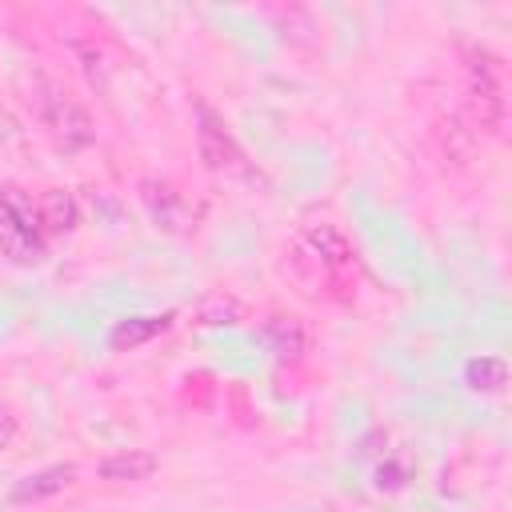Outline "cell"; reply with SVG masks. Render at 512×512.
<instances>
[{"label": "cell", "instance_id": "1", "mask_svg": "<svg viewBox=\"0 0 512 512\" xmlns=\"http://www.w3.org/2000/svg\"><path fill=\"white\" fill-rule=\"evenodd\" d=\"M0 256L20 268L44 260V232L36 220V204L16 184H0Z\"/></svg>", "mask_w": 512, "mask_h": 512}, {"label": "cell", "instance_id": "2", "mask_svg": "<svg viewBox=\"0 0 512 512\" xmlns=\"http://www.w3.org/2000/svg\"><path fill=\"white\" fill-rule=\"evenodd\" d=\"M36 112H40V120H44V128L52 132V140L60 144V148H84V144H92V116L60 88V84H52V80H44L40 76V96H36Z\"/></svg>", "mask_w": 512, "mask_h": 512}, {"label": "cell", "instance_id": "3", "mask_svg": "<svg viewBox=\"0 0 512 512\" xmlns=\"http://www.w3.org/2000/svg\"><path fill=\"white\" fill-rule=\"evenodd\" d=\"M196 148H200V160H204L212 172H240V168H244L240 144L232 140L228 124H224L204 100H196Z\"/></svg>", "mask_w": 512, "mask_h": 512}, {"label": "cell", "instance_id": "4", "mask_svg": "<svg viewBox=\"0 0 512 512\" xmlns=\"http://www.w3.org/2000/svg\"><path fill=\"white\" fill-rule=\"evenodd\" d=\"M472 96H476V108H480V128L488 132H500V120H504V84H500V68L488 52H480L472 60Z\"/></svg>", "mask_w": 512, "mask_h": 512}, {"label": "cell", "instance_id": "5", "mask_svg": "<svg viewBox=\"0 0 512 512\" xmlns=\"http://www.w3.org/2000/svg\"><path fill=\"white\" fill-rule=\"evenodd\" d=\"M140 200L152 216V224L160 232H184L188 228V204L180 200V192H172L164 180H140Z\"/></svg>", "mask_w": 512, "mask_h": 512}, {"label": "cell", "instance_id": "6", "mask_svg": "<svg viewBox=\"0 0 512 512\" xmlns=\"http://www.w3.org/2000/svg\"><path fill=\"white\" fill-rule=\"evenodd\" d=\"M72 480H76V468L72 464H48V468L28 472L24 480H16L12 492H8V500L12 504H36V500H48V496L64 492Z\"/></svg>", "mask_w": 512, "mask_h": 512}, {"label": "cell", "instance_id": "7", "mask_svg": "<svg viewBox=\"0 0 512 512\" xmlns=\"http://www.w3.org/2000/svg\"><path fill=\"white\" fill-rule=\"evenodd\" d=\"M36 220H40L44 240H48V236H68V232L76 228V220H80V204H76L72 192L48 188V192L36 200Z\"/></svg>", "mask_w": 512, "mask_h": 512}, {"label": "cell", "instance_id": "8", "mask_svg": "<svg viewBox=\"0 0 512 512\" xmlns=\"http://www.w3.org/2000/svg\"><path fill=\"white\" fill-rule=\"evenodd\" d=\"M300 240H304V248H308L320 264H328V268L352 264V244H348V236H344L336 224H308Z\"/></svg>", "mask_w": 512, "mask_h": 512}, {"label": "cell", "instance_id": "9", "mask_svg": "<svg viewBox=\"0 0 512 512\" xmlns=\"http://www.w3.org/2000/svg\"><path fill=\"white\" fill-rule=\"evenodd\" d=\"M156 456L144 452V448H128V452H116V456H104L96 464L100 480H116V484H132V480H148L156 472Z\"/></svg>", "mask_w": 512, "mask_h": 512}, {"label": "cell", "instance_id": "10", "mask_svg": "<svg viewBox=\"0 0 512 512\" xmlns=\"http://www.w3.org/2000/svg\"><path fill=\"white\" fill-rule=\"evenodd\" d=\"M168 324H172L168 312H164V316H128V320H120V324L108 332V344H112L116 352H132V348L148 344L152 336L168 332Z\"/></svg>", "mask_w": 512, "mask_h": 512}, {"label": "cell", "instance_id": "11", "mask_svg": "<svg viewBox=\"0 0 512 512\" xmlns=\"http://www.w3.org/2000/svg\"><path fill=\"white\" fill-rule=\"evenodd\" d=\"M264 340L272 344V352L280 360H300L304 348H308V332H304V320L300 316H272L264 324Z\"/></svg>", "mask_w": 512, "mask_h": 512}, {"label": "cell", "instance_id": "12", "mask_svg": "<svg viewBox=\"0 0 512 512\" xmlns=\"http://www.w3.org/2000/svg\"><path fill=\"white\" fill-rule=\"evenodd\" d=\"M244 320V304L228 292H208L200 304H196V324L200 328H232Z\"/></svg>", "mask_w": 512, "mask_h": 512}, {"label": "cell", "instance_id": "13", "mask_svg": "<svg viewBox=\"0 0 512 512\" xmlns=\"http://www.w3.org/2000/svg\"><path fill=\"white\" fill-rule=\"evenodd\" d=\"M464 384H468L472 392H484V396L504 392V384H508V364H504L500 356H472V360L464 364Z\"/></svg>", "mask_w": 512, "mask_h": 512}, {"label": "cell", "instance_id": "14", "mask_svg": "<svg viewBox=\"0 0 512 512\" xmlns=\"http://www.w3.org/2000/svg\"><path fill=\"white\" fill-rule=\"evenodd\" d=\"M408 476H412L408 460L384 456V460L376 464V488H380V492H396V488H404V484H408Z\"/></svg>", "mask_w": 512, "mask_h": 512}, {"label": "cell", "instance_id": "15", "mask_svg": "<svg viewBox=\"0 0 512 512\" xmlns=\"http://www.w3.org/2000/svg\"><path fill=\"white\" fill-rule=\"evenodd\" d=\"M16 432H20V420L12 416V408H0V452L16 440Z\"/></svg>", "mask_w": 512, "mask_h": 512}]
</instances>
